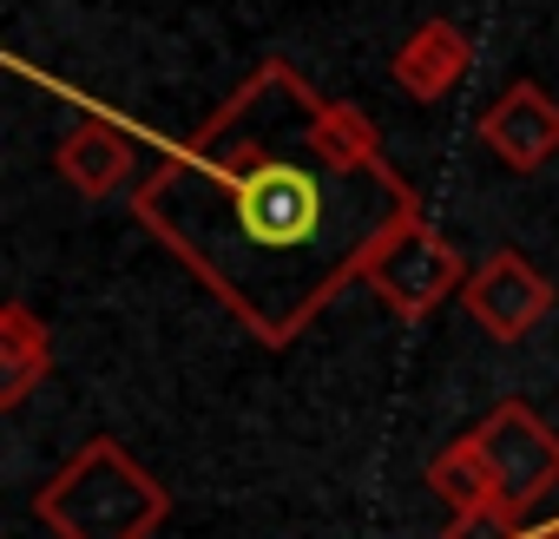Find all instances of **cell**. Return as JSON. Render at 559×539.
Instances as JSON below:
<instances>
[{
	"label": "cell",
	"instance_id": "obj_3",
	"mask_svg": "<svg viewBox=\"0 0 559 539\" xmlns=\"http://www.w3.org/2000/svg\"><path fill=\"white\" fill-rule=\"evenodd\" d=\"M467 256L428 224V217H415L408 230H395L389 243H382V256L369 263V290L395 310V316H408V323H421V316H435L448 297H461L467 290Z\"/></svg>",
	"mask_w": 559,
	"mask_h": 539
},
{
	"label": "cell",
	"instance_id": "obj_9",
	"mask_svg": "<svg viewBox=\"0 0 559 539\" xmlns=\"http://www.w3.org/2000/svg\"><path fill=\"white\" fill-rule=\"evenodd\" d=\"M53 375V330L14 297L0 310V408H21Z\"/></svg>",
	"mask_w": 559,
	"mask_h": 539
},
{
	"label": "cell",
	"instance_id": "obj_5",
	"mask_svg": "<svg viewBox=\"0 0 559 539\" xmlns=\"http://www.w3.org/2000/svg\"><path fill=\"white\" fill-rule=\"evenodd\" d=\"M552 303H559L552 277L539 263H526L520 250H493L467 277V290H461V310H467V323L487 343H526L552 316Z\"/></svg>",
	"mask_w": 559,
	"mask_h": 539
},
{
	"label": "cell",
	"instance_id": "obj_8",
	"mask_svg": "<svg viewBox=\"0 0 559 539\" xmlns=\"http://www.w3.org/2000/svg\"><path fill=\"white\" fill-rule=\"evenodd\" d=\"M467 67H474V47H467V34H461L454 21H421V27L395 47V60H389L395 86H402L408 99H421V106H441V99L467 80Z\"/></svg>",
	"mask_w": 559,
	"mask_h": 539
},
{
	"label": "cell",
	"instance_id": "obj_2",
	"mask_svg": "<svg viewBox=\"0 0 559 539\" xmlns=\"http://www.w3.org/2000/svg\"><path fill=\"white\" fill-rule=\"evenodd\" d=\"M171 513L158 474L132 460L126 441L93 434L67 454V467L34 493V519L53 539H152Z\"/></svg>",
	"mask_w": 559,
	"mask_h": 539
},
{
	"label": "cell",
	"instance_id": "obj_10",
	"mask_svg": "<svg viewBox=\"0 0 559 539\" xmlns=\"http://www.w3.org/2000/svg\"><path fill=\"white\" fill-rule=\"evenodd\" d=\"M421 480H428L435 500H448V513H474V506L500 500V493H493V467H487V454H480L474 434H454V441L428 460Z\"/></svg>",
	"mask_w": 559,
	"mask_h": 539
},
{
	"label": "cell",
	"instance_id": "obj_1",
	"mask_svg": "<svg viewBox=\"0 0 559 539\" xmlns=\"http://www.w3.org/2000/svg\"><path fill=\"white\" fill-rule=\"evenodd\" d=\"M132 217L263 349H290L421 217V197L362 106L263 60L132 184Z\"/></svg>",
	"mask_w": 559,
	"mask_h": 539
},
{
	"label": "cell",
	"instance_id": "obj_11",
	"mask_svg": "<svg viewBox=\"0 0 559 539\" xmlns=\"http://www.w3.org/2000/svg\"><path fill=\"white\" fill-rule=\"evenodd\" d=\"M526 532H533V519L513 513L507 500H487L474 513H448V526H441V539H526Z\"/></svg>",
	"mask_w": 559,
	"mask_h": 539
},
{
	"label": "cell",
	"instance_id": "obj_7",
	"mask_svg": "<svg viewBox=\"0 0 559 539\" xmlns=\"http://www.w3.org/2000/svg\"><path fill=\"white\" fill-rule=\"evenodd\" d=\"M53 171L80 191V197H112V191H126L132 178H139V145H132V132H119L112 119H86V125H73L60 145H53Z\"/></svg>",
	"mask_w": 559,
	"mask_h": 539
},
{
	"label": "cell",
	"instance_id": "obj_12",
	"mask_svg": "<svg viewBox=\"0 0 559 539\" xmlns=\"http://www.w3.org/2000/svg\"><path fill=\"white\" fill-rule=\"evenodd\" d=\"M526 539H559V513H552V519H533V532H526Z\"/></svg>",
	"mask_w": 559,
	"mask_h": 539
},
{
	"label": "cell",
	"instance_id": "obj_6",
	"mask_svg": "<svg viewBox=\"0 0 559 539\" xmlns=\"http://www.w3.org/2000/svg\"><path fill=\"white\" fill-rule=\"evenodd\" d=\"M480 145L507 171H539L559 152V99L539 80H513L487 112H480Z\"/></svg>",
	"mask_w": 559,
	"mask_h": 539
},
{
	"label": "cell",
	"instance_id": "obj_4",
	"mask_svg": "<svg viewBox=\"0 0 559 539\" xmlns=\"http://www.w3.org/2000/svg\"><path fill=\"white\" fill-rule=\"evenodd\" d=\"M487 467H493V493L513 513H533L552 487H559V434L526 408V402H493L487 421L474 428Z\"/></svg>",
	"mask_w": 559,
	"mask_h": 539
}]
</instances>
